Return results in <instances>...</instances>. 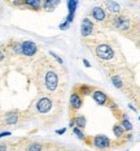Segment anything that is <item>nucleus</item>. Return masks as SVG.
<instances>
[{
  "instance_id": "obj_21",
  "label": "nucleus",
  "mask_w": 140,
  "mask_h": 151,
  "mask_svg": "<svg viewBox=\"0 0 140 151\" xmlns=\"http://www.w3.org/2000/svg\"><path fill=\"white\" fill-rule=\"evenodd\" d=\"M57 3H58V1H45V3H44V7H45L47 9H49V7L52 8V7H55V5H57Z\"/></svg>"
},
{
  "instance_id": "obj_26",
  "label": "nucleus",
  "mask_w": 140,
  "mask_h": 151,
  "mask_svg": "<svg viewBox=\"0 0 140 151\" xmlns=\"http://www.w3.org/2000/svg\"><path fill=\"white\" fill-rule=\"evenodd\" d=\"M83 64H85V67H87V68L91 67V64H90L88 60H86V59H83Z\"/></svg>"
},
{
  "instance_id": "obj_7",
  "label": "nucleus",
  "mask_w": 140,
  "mask_h": 151,
  "mask_svg": "<svg viewBox=\"0 0 140 151\" xmlns=\"http://www.w3.org/2000/svg\"><path fill=\"white\" fill-rule=\"evenodd\" d=\"M92 17L95 18L96 21H102L105 18V12L104 9L100 8V7H96L92 9Z\"/></svg>"
},
{
  "instance_id": "obj_3",
  "label": "nucleus",
  "mask_w": 140,
  "mask_h": 151,
  "mask_svg": "<svg viewBox=\"0 0 140 151\" xmlns=\"http://www.w3.org/2000/svg\"><path fill=\"white\" fill-rule=\"evenodd\" d=\"M51 108H52V102L49 98H42L36 103V109L40 113H47Z\"/></svg>"
},
{
  "instance_id": "obj_16",
  "label": "nucleus",
  "mask_w": 140,
  "mask_h": 151,
  "mask_svg": "<svg viewBox=\"0 0 140 151\" xmlns=\"http://www.w3.org/2000/svg\"><path fill=\"white\" fill-rule=\"evenodd\" d=\"M112 81H113L114 86L118 87V89H121V87H122V80H121L119 77H117V76H114V77L112 78Z\"/></svg>"
},
{
  "instance_id": "obj_6",
  "label": "nucleus",
  "mask_w": 140,
  "mask_h": 151,
  "mask_svg": "<svg viewBox=\"0 0 140 151\" xmlns=\"http://www.w3.org/2000/svg\"><path fill=\"white\" fill-rule=\"evenodd\" d=\"M93 145L96 147H99V149H105V147L110 146V141L105 136H96L93 138Z\"/></svg>"
},
{
  "instance_id": "obj_20",
  "label": "nucleus",
  "mask_w": 140,
  "mask_h": 151,
  "mask_svg": "<svg viewBox=\"0 0 140 151\" xmlns=\"http://www.w3.org/2000/svg\"><path fill=\"white\" fill-rule=\"evenodd\" d=\"M80 91H82V94H85V95H88V94L92 93V89L90 86H82L80 87Z\"/></svg>"
},
{
  "instance_id": "obj_15",
  "label": "nucleus",
  "mask_w": 140,
  "mask_h": 151,
  "mask_svg": "<svg viewBox=\"0 0 140 151\" xmlns=\"http://www.w3.org/2000/svg\"><path fill=\"white\" fill-rule=\"evenodd\" d=\"M113 132H114V134H116L117 137H121V136H123V129L121 125H116V127L113 128Z\"/></svg>"
},
{
  "instance_id": "obj_24",
  "label": "nucleus",
  "mask_w": 140,
  "mask_h": 151,
  "mask_svg": "<svg viewBox=\"0 0 140 151\" xmlns=\"http://www.w3.org/2000/svg\"><path fill=\"white\" fill-rule=\"evenodd\" d=\"M14 52H18V53L22 52V51H21V45H16L14 46Z\"/></svg>"
},
{
  "instance_id": "obj_10",
  "label": "nucleus",
  "mask_w": 140,
  "mask_h": 151,
  "mask_svg": "<svg viewBox=\"0 0 140 151\" xmlns=\"http://www.w3.org/2000/svg\"><path fill=\"white\" fill-rule=\"evenodd\" d=\"M114 24H116V26H118L121 30L129 29V21L124 20V18H116V20H114Z\"/></svg>"
},
{
  "instance_id": "obj_25",
  "label": "nucleus",
  "mask_w": 140,
  "mask_h": 151,
  "mask_svg": "<svg viewBox=\"0 0 140 151\" xmlns=\"http://www.w3.org/2000/svg\"><path fill=\"white\" fill-rule=\"evenodd\" d=\"M68 27H69V25H68L66 22H64V24L60 25V29H61V30H65V29H68Z\"/></svg>"
},
{
  "instance_id": "obj_28",
  "label": "nucleus",
  "mask_w": 140,
  "mask_h": 151,
  "mask_svg": "<svg viewBox=\"0 0 140 151\" xmlns=\"http://www.w3.org/2000/svg\"><path fill=\"white\" fill-rule=\"evenodd\" d=\"M7 150V146H5V145H1V146H0V151H5Z\"/></svg>"
},
{
  "instance_id": "obj_8",
  "label": "nucleus",
  "mask_w": 140,
  "mask_h": 151,
  "mask_svg": "<svg viewBox=\"0 0 140 151\" xmlns=\"http://www.w3.org/2000/svg\"><path fill=\"white\" fill-rule=\"evenodd\" d=\"M93 99H95V102L100 106L107 103V95H105L102 91H95V93H93Z\"/></svg>"
},
{
  "instance_id": "obj_22",
  "label": "nucleus",
  "mask_w": 140,
  "mask_h": 151,
  "mask_svg": "<svg viewBox=\"0 0 140 151\" xmlns=\"http://www.w3.org/2000/svg\"><path fill=\"white\" fill-rule=\"evenodd\" d=\"M74 133L77 134V137H78V138H85V136H83V133H82V132H80L78 128L74 129Z\"/></svg>"
},
{
  "instance_id": "obj_5",
  "label": "nucleus",
  "mask_w": 140,
  "mask_h": 151,
  "mask_svg": "<svg viewBox=\"0 0 140 151\" xmlns=\"http://www.w3.org/2000/svg\"><path fill=\"white\" fill-rule=\"evenodd\" d=\"M92 31H93L92 22L88 18H85V20L82 21V25H80V33H82V35L87 37V35H90V34H92Z\"/></svg>"
},
{
  "instance_id": "obj_4",
  "label": "nucleus",
  "mask_w": 140,
  "mask_h": 151,
  "mask_svg": "<svg viewBox=\"0 0 140 151\" xmlns=\"http://www.w3.org/2000/svg\"><path fill=\"white\" fill-rule=\"evenodd\" d=\"M21 51L26 56H33L34 53L36 52V46H35V43L31 42V40H26V42H23L22 45H21Z\"/></svg>"
},
{
  "instance_id": "obj_19",
  "label": "nucleus",
  "mask_w": 140,
  "mask_h": 151,
  "mask_svg": "<svg viewBox=\"0 0 140 151\" xmlns=\"http://www.w3.org/2000/svg\"><path fill=\"white\" fill-rule=\"evenodd\" d=\"M29 151H42V145L39 143H33L29 147Z\"/></svg>"
},
{
  "instance_id": "obj_30",
  "label": "nucleus",
  "mask_w": 140,
  "mask_h": 151,
  "mask_svg": "<svg viewBox=\"0 0 140 151\" xmlns=\"http://www.w3.org/2000/svg\"><path fill=\"white\" fill-rule=\"evenodd\" d=\"M3 58H4V55H3V52H1V51H0V61H1V60H3Z\"/></svg>"
},
{
  "instance_id": "obj_29",
  "label": "nucleus",
  "mask_w": 140,
  "mask_h": 151,
  "mask_svg": "<svg viewBox=\"0 0 140 151\" xmlns=\"http://www.w3.org/2000/svg\"><path fill=\"white\" fill-rule=\"evenodd\" d=\"M56 133H57V134H64L65 133V129H60V130H57Z\"/></svg>"
},
{
  "instance_id": "obj_9",
  "label": "nucleus",
  "mask_w": 140,
  "mask_h": 151,
  "mask_svg": "<svg viewBox=\"0 0 140 151\" xmlns=\"http://www.w3.org/2000/svg\"><path fill=\"white\" fill-rule=\"evenodd\" d=\"M70 103H71V107L75 109H79L83 104L82 99H80V96L78 95V94H73V95L70 96Z\"/></svg>"
},
{
  "instance_id": "obj_13",
  "label": "nucleus",
  "mask_w": 140,
  "mask_h": 151,
  "mask_svg": "<svg viewBox=\"0 0 140 151\" xmlns=\"http://www.w3.org/2000/svg\"><path fill=\"white\" fill-rule=\"evenodd\" d=\"M26 4L29 5V7H31V8H34L35 11H38V9L42 7V4H40L39 1H36V0H30V1H26Z\"/></svg>"
},
{
  "instance_id": "obj_11",
  "label": "nucleus",
  "mask_w": 140,
  "mask_h": 151,
  "mask_svg": "<svg viewBox=\"0 0 140 151\" xmlns=\"http://www.w3.org/2000/svg\"><path fill=\"white\" fill-rule=\"evenodd\" d=\"M107 7H108V9L112 12V13H118V12L121 11V7L117 4V3H114V1L107 3Z\"/></svg>"
},
{
  "instance_id": "obj_23",
  "label": "nucleus",
  "mask_w": 140,
  "mask_h": 151,
  "mask_svg": "<svg viewBox=\"0 0 140 151\" xmlns=\"http://www.w3.org/2000/svg\"><path fill=\"white\" fill-rule=\"evenodd\" d=\"M51 55H52V56H53V58H55V59H56V60H57L58 63H62V59H61V58H58V56H57V55H56V53H55V52H51Z\"/></svg>"
},
{
  "instance_id": "obj_1",
  "label": "nucleus",
  "mask_w": 140,
  "mask_h": 151,
  "mask_svg": "<svg viewBox=\"0 0 140 151\" xmlns=\"http://www.w3.org/2000/svg\"><path fill=\"white\" fill-rule=\"evenodd\" d=\"M96 55H97L100 59H104V60H110V59L113 58L114 52L109 46L100 45L97 48H96Z\"/></svg>"
},
{
  "instance_id": "obj_27",
  "label": "nucleus",
  "mask_w": 140,
  "mask_h": 151,
  "mask_svg": "<svg viewBox=\"0 0 140 151\" xmlns=\"http://www.w3.org/2000/svg\"><path fill=\"white\" fill-rule=\"evenodd\" d=\"M5 136H11V133H8V132H4V133L0 134V137H5Z\"/></svg>"
},
{
  "instance_id": "obj_14",
  "label": "nucleus",
  "mask_w": 140,
  "mask_h": 151,
  "mask_svg": "<svg viewBox=\"0 0 140 151\" xmlns=\"http://www.w3.org/2000/svg\"><path fill=\"white\" fill-rule=\"evenodd\" d=\"M77 5H78V1H77V0H70V1L68 3V7H69L70 13H74V12H75Z\"/></svg>"
},
{
  "instance_id": "obj_18",
  "label": "nucleus",
  "mask_w": 140,
  "mask_h": 151,
  "mask_svg": "<svg viewBox=\"0 0 140 151\" xmlns=\"http://www.w3.org/2000/svg\"><path fill=\"white\" fill-rule=\"evenodd\" d=\"M122 129H123V130H124V129H126V130H131V129H132V124L129 120H126V119H124L123 122H122Z\"/></svg>"
},
{
  "instance_id": "obj_17",
  "label": "nucleus",
  "mask_w": 140,
  "mask_h": 151,
  "mask_svg": "<svg viewBox=\"0 0 140 151\" xmlns=\"http://www.w3.org/2000/svg\"><path fill=\"white\" fill-rule=\"evenodd\" d=\"M17 120H18V116L14 115V113H12V115L8 116L7 122H8V124H16V122H17Z\"/></svg>"
},
{
  "instance_id": "obj_2",
  "label": "nucleus",
  "mask_w": 140,
  "mask_h": 151,
  "mask_svg": "<svg viewBox=\"0 0 140 151\" xmlns=\"http://www.w3.org/2000/svg\"><path fill=\"white\" fill-rule=\"evenodd\" d=\"M58 83V78H57V74L55 73V72L49 70L48 73L45 76V86L48 87L49 90H55L56 86H57Z\"/></svg>"
},
{
  "instance_id": "obj_12",
  "label": "nucleus",
  "mask_w": 140,
  "mask_h": 151,
  "mask_svg": "<svg viewBox=\"0 0 140 151\" xmlns=\"http://www.w3.org/2000/svg\"><path fill=\"white\" fill-rule=\"evenodd\" d=\"M73 121H74V125H77V127H79V128L86 127V119L82 117V116H78L75 120H73Z\"/></svg>"
}]
</instances>
